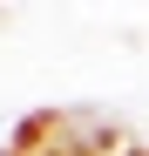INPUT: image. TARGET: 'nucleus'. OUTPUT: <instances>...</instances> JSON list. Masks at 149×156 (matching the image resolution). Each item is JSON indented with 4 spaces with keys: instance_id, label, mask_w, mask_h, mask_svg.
<instances>
[{
    "instance_id": "obj_2",
    "label": "nucleus",
    "mask_w": 149,
    "mask_h": 156,
    "mask_svg": "<svg viewBox=\"0 0 149 156\" xmlns=\"http://www.w3.org/2000/svg\"><path fill=\"white\" fill-rule=\"evenodd\" d=\"M34 156H41V143H34Z\"/></svg>"
},
{
    "instance_id": "obj_1",
    "label": "nucleus",
    "mask_w": 149,
    "mask_h": 156,
    "mask_svg": "<svg viewBox=\"0 0 149 156\" xmlns=\"http://www.w3.org/2000/svg\"><path fill=\"white\" fill-rule=\"evenodd\" d=\"M47 156H142V149H129V143H115V136H88V143H54Z\"/></svg>"
}]
</instances>
